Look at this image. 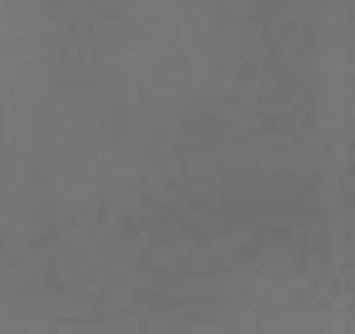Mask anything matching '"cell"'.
Masks as SVG:
<instances>
[]
</instances>
